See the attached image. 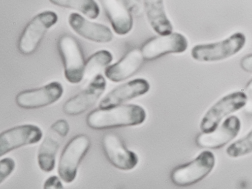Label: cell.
Segmentation results:
<instances>
[{
  "instance_id": "6da1fadb",
  "label": "cell",
  "mask_w": 252,
  "mask_h": 189,
  "mask_svg": "<svg viewBox=\"0 0 252 189\" xmlns=\"http://www.w3.org/2000/svg\"><path fill=\"white\" fill-rule=\"evenodd\" d=\"M146 118L143 108L128 104L95 109L88 115L86 123L91 128L100 130L139 125L145 121Z\"/></svg>"
},
{
  "instance_id": "7a4b0ae2",
  "label": "cell",
  "mask_w": 252,
  "mask_h": 189,
  "mask_svg": "<svg viewBox=\"0 0 252 189\" xmlns=\"http://www.w3.org/2000/svg\"><path fill=\"white\" fill-rule=\"evenodd\" d=\"M245 43V35L236 32L219 42L195 45L191 49V55L194 60L199 62L221 61L237 54Z\"/></svg>"
},
{
  "instance_id": "3957f363",
  "label": "cell",
  "mask_w": 252,
  "mask_h": 189,
  "mask_svg": "<svg viewBox=\"0 0 252 189\" xmlns=\"http://www.w3.org/2000/svg\"><path fill=\"white\" fill-rule=\"evenodd\" d=\"M57 21L58 16L52 11H45L35 16L20 35L18 42L19 52L26 56L34 52L47 31Z\"/></svg>"
},
{
  "instance_id": "277c9868",
  "label": "cell",
  "mask_w": 252,
  "mask_h": 189,
  "mask_svg": "<svg viewBox=\"0 0 252 189\" xmlns=\"http://www.w3.org/2000/svg\"><path fill=\"white\" fill-rule=\"evenodd\" d=\"M58 47L65 78L72 84L80 83L85 75V63L78 41L69 34H63L58 40Z\"/></svg>"
},
{
  "instance_id": "5b68a950",
  "label": "cell",
  "mask_w": 252,
  "mask_h": 189,
  "mask_svg": "<svg viewBox=\"0 0 252 189\" xmlns=\"http://www.w3.org/2000/svg\"><path fill=\"white\" fill-rule=\"evenodd\" d=\"M91 141L85 134L73 137L65 145L60 156L58 173L61 178L69 183L75 179L79 165L90 148Z\"/></svg>"
},
{
  "instance_id": "8992f818",
  "label": "cell",
  "mask_w": 252,
  "mask_h": 189,
  "mask_svg": "<svg viewBox=\"0 0 252 189\" xmlns=\"http://www.w3.org/2000/svg\"><path fill=\"white\" fill-rule=\"evenodd\" d=\"M215 164L214 154L210 151L201 152L191 161L175 168L171 180L176 185L187 187L202 180L213 170Z\"/></svg>"
},
{
  "instance_id": "52a82bcc",
  "label": "cell",
  "mask_w": 252,
  "mask_h": 189,
  "mask_svg": "<svg viewBox=\"0 0 252 189\" xmlns=\"http://www.w3.org/2000/svg\"><path fill=\"white\" fill-rule=\"evenodd\" d=\"M69 130L68 123L63 119L57 120L48 128L37 153L38 164L42 171L54 169L57 153Z\"/></svg>"
},
{
  "instance_id": "ba28073f",
  "label": "cell",
  "mask_w": 252,
  "mask_h": 189,
  "mask_svg": "<svg viewBox=\"0 0 252 189\" xmlns=\"http://www.w3.org/2000/svg\"><path fill=\"white\" fill-rule=\"evenodd\" d=\"M247 94L237 92L227 94L218 101L205 113L200 128L203 133L215 131L226 116L243 107L247 103Z\"/></svg>"
},
{
  "instance_id": "9c48e42d",
  "label": "cell",
  "mask_w": 252,
  "mask_h": 189,
  "mask_svg": "<svg viewBox=\"0 0 252 189\" xmlns=\"http://www.w3.org/2000/svg\"><path fill=\"white\" fill-rule=\"evenodd\" d=\"M106 82L104 77L96 74L83 91L67 100L63 110L68 115H80L93 106L104 93Z\"/></svg>"
},
{
  "instance_id": "30bf717a",
  "label": "cell",
  "mask_w": 252,
  "mask_h": 189,
  "mask_svg": "<svg viewBox=\"0 0 252 189\" xmlns=\"http://www.w3.org/2000/svg\"><path fill=\"white\" fill-rule=\"evenodd\" d=\"M101 144L106 158L115 167L122 170H130L137 165V155L126 148L116 133H105L102 136Z\"/></svg>"
},
{
  "instance_id": "8fae6325",
  "label": "cell",
  "mask_w": 252,
  "mask_h": 189,
  "mask_svg": "<svg viewBox=\"0 0 252 189\" xmlns=\"http://www.w3.org/2000/svg\"><path fill=\"white\" fill-rule=\"evenodd\" d=\"M188 47L186 37L174 32L151 38L143 44L140 51L144 59L150 61L167 54L184 52Z\"/></svg>"
},
{
  "instance_id": "7c38bea8",
  "label": "cell",
  "mask_w": 252,
  "mask_h": 189,
  "mask_svg": "<svg viewBox=\"0 0 252 189\" xmlns=\"http://www.w3.org/2000/svg\"><path fill=\"white\" fill-rule=\"evenodd\" d=\"M63 92L62 84L54 81L39 88L20 92L16 96L15 101L18 106L24 109L41 108L58 100Z\"/></svg>"
},
{
  "instance_id": "4fadbf2b",
  "label": "cell",
  "mask_w": 252,
  "mask_h": 189,
  "mask_svg": "<svg viewBox=\"0 0 252 189\" xmlns=\"http://www.w3.org/2000/svg\"><path fill=\"white\" fill-rule=\"evenodd\" d=\"M42 136L40 128L33 125H23L7 129L0 135V156L21 146L36 143Z\"/></svg>"
},
{
  "instance_id": "5bb4252c",
  "label": "cell",
  "mask_w": 252,
  "mask_h": 189,
  "mask_svg": "<svg viewBox=\"0 0 252 189\" xmlns=\"http://www.w3.org/2000/svg\"><path fill=\"white\" fill-rule=\"evenodd\" d=\"M241 127L239 119L236 116L226 118L217 130L211 133H202L196 139L197 145L202 148L217 149L233 140Z\"/></svg>"
},
{
  "instance_id": "9a60e30c",
  "label": "cell",
  "mask_w": 252,
  "mask_h": 189,
  "mask_svg": "<svg viewBox=\"0 0 252 189\" xmlns=\"http://www.w3.org/2000/svg\"><path fill=\"white\" fill-rule=\"evenodd\" d=\"M150 89L147 80L136 78L117 86L108 93L100 101V108H108L143 95Z\"/></svg>"
},
{
  "instance_id": "2e32d148",
  "label": "cell",
  "mask_w": 252,
  "mask_h": 189,
  "mask_svg": "<svg viewBox=\"0 0 252 189\" xmlns=\"http://www.w3.org/2000/svg\"><path fill=\"white\" fill-rule=\"evenodd\" d=\"M71 28L79 35L90 41L106 43L112 41L113 34L107 26L92 22L77 13H72L68 17Z\"/></svg>"
},
{
  "instance_id": "e0dca14e",
  "label": "cell",
  "mask_w": 252,
  "mask_h": 189,
  "mask_svg": "<svg viewBox=\"0 0 252 189\" xmlns=\"http://www.w3.org/2000/svg\"><path fill=\"white\" fill-rule=\"evenodd\" d=\"M143 60L144 58L140 50H132L118 62L108 66L105 70V76L115 82L124 81L139 70Z\"/></svg>"
},
{
  "instance_id": "ac0fdd59",
  "label": "cell",
  "mask_w": 252,
  "mask_h": 189,
  "mask_svg": "<svg viewBox=\"0 0 252 189\" xmlns=\"http://www.w3.org/2000/svg\"><path fill=\"white\" fill-rule=\"evenodd\" d=\"M143 10L153 30L160 35L172 33L173 27L164 9L163 0H143Z\"/></svg>"
},
{
  "instance_id": "d6986e66",
  "label": "cell",
  "mask_w": 252,
  "mask_h": 189,
  "mask_svg": "<svg viewBox=\"0 0 252 189\" xmlns=\"http://www.w3.org/2000/svg\"><path fill=\"white\" fill-rule=\"evenodd\" d=\"M114 32L118 35L128 33L133 26L132 15L117 0H101Z\"/></svg>"
},
{
  "instance_id": "ffe728a7",
  "label": "cell",
  "mask_w": 252,
  "mask_h": 189,
  "mask_svg": "<svg viewBox=\"0 0 252 189\" xmlns=\"http://www.w3.org/2000/svg\"><path fill=\"white\" fill-rule=\"evenodd\" d=\"M55 5L76 10L90 19L98 17L100 9L94 0H49Z\"/></svg>"
},
{
  "instance_id": "44dd1931",
  "label": "cell",
  "mask_w": 252,
  "mask_h": 189,
  "mask_svg": "<svg viewBox=\"0 0 252 189\" xmlns=\"http://www.w3.org/2000/svg\"><path fill=\"white\" fill-rule=\"evenodd\" d=\"M113 60L112 54L108 50H101L92 55L85 65V74L94 73L110 64Z\"/></svg>"
},
{
  "instance_id": "7402d4cb",
  "label": "cell",
  "mask_w": 252,
  "mask_h": 189,
  "mask_svg": "<svg viewBox=\"0 0 252 189\" xmlns=\"http://www.w3.org/2000/svg\"><path fill=\"white\" fill-rule=\"evenodd\" d=\"M226 152L231 158H238L252 153V130L245 136L229 145Z\"/></svg>"
},
{
  "instance_id": "603a6c76",
  "label": "cell",
  "mask_w": 252,
  "mask_h": 189,
  "mask_svg": "<svg viewBox=\"0 0 252 189\" xmlns=\"http://www.w3.org/2000/svg\"><path fill=\"white\" fill-rule=\"evenodd\" d=\"M132 15L141 16L143 10V4L140 0H117Z\"/></svg>"
},
{
  "instance_id": "cb8c5ba5",
  "label": "cell",
  "mask_w": 252,
  "mask_h": 189,
  "mask_svg": "<svg viewBox=\"0 0 252 189\" xmlns=\"http://www.w3.org/2000/svg\"><path fill=\"white\" fill-rule=\"evenodd\" d=\"M15 167L14 160L10 158H5L0 162V184L12 172Z\"/></svg>"
},
{
  "instance_id": "d4e9b609",
  "label": "cell",
  "mask_w": 252,
  "mask_h": 189,
  "mask_svg": "<svg viewBox=\"0 0 252 189\" xmlns=\"http://www.w3.org/2000/svg\"><path fill=\"white\" fill-rule=\"evenodd\" d=\"M44 189H62L63 184L59 177L56 176L49 177L44 184Z\"/></svg>"
},
{
  "instance_id": "484cf974",
  "label": "cell",
  "mask_w": 252,
  "mask_h": 189,
  "mask_svg": "<svg viewBox=\"0 0 252 189\" xmlns=\"http://www.w3.org/2000/svg\"><path fill=\"white\" fill-rule=\"evenodd\" d=\"M240 64L243 70L252 73V54L243 57L240 61Z\"/></svg>"
},
{
  "instance_id": "4316f807",
  "label": "cell",
  "mask_w": 252,
  "mask_h": 189,
  "mask_svg": "<svg viewBox=\"0 0 252 189\" xmlns=\"http://www.w3.org/2000/svg\"><path fill=\"white\" fill-rule=\"evenodd\" d=\"M245 91L246 94L250 99L251 102H252V79L248 82L246 86Z\"/></svg>"
}]
</instances>
